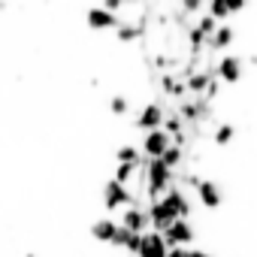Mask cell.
<instances>
[{
    "mask_svg": "<svg viewBox=\"0 0 257 257\" xmlns=\"http://www.w3.org/2000/svg\"><path fill=\"white\" fill-rule=\"evenodd\" d=\"M115 37H118V43H137V40L143 37V25L118 22V28H115Z\"/></svg>",
    "mask_w": 257,
    "mask_h": 257,
    "instance_id": "16",
    "label": "cell"
},
{
    "mask_svg": "<svg viewBox=\"0 0 257 257\" xmlns=\"http://www.w3.org/2000/svg\"><path fill=\"white\" fill-rule=\"evenodd\" d=\"M109 112L118 115V118L127 115V112H131V103H127V97H112V100H109Z\"/></svg>",
    "mask_w": 257,
    "mask_h": 257,
    "instance_id": "21",
    "label": "cell"
},
{
    "mask_svg": "<svg viewBox=\"0 0 257 257\" xmlns=\"http://www.w3.org/2000/svg\"><path fill=\"white\" fill-rule=\"evenodd\" d=\"M118 13H109V10H103V7H94V10H88L85 13V25L91 28V31H112V28H118Z\"/></svg>",
    "mask_w": 257,
    "mask_h": 257,
    "instance_id": "6",
    "label": "cell"
},
{
    "mask_svg": "<svg viewBox=\"0 0 257 257\" xmlns=\"http://www.w3.org/2000/svg\"><path fill=\"white\" fill-rule=\"evenodd\" d=\"M161 91L167 94V97H173V100H182L188 91H185V82L179 79V76H170V73H164L161 76Z\"/></svg>",
    "mask_w": 257,
    "mask_h": 257,
    "instance_id": "14",
    "label": "cell"
},
{
    "mask_svg": "<svg viewBox=\"0 0 257 257\" xmlns=\"http://www.w3.org/2000/svg\"><path fill=\"white\" fill-rule=\"evenodd\" d=\"M170 146H173L170 134L158 127V131H149V134L143 137V149H140V152H143V158H161Z\"/></svg>",
    "mask_w": 257,
    "mask_h": 257,
    "instance_id": "3",
    "label": "cell"
},
{
    "mask_svg": "<svg viewBox=\"0 0 257 257\" xmlns=\"http://www.w3.org/2000/svg\"><path fill=\"white\" fill-rule=\"evenodd\" d=\"M215 79L218 82H224V85H233V82H239L242 79V73H245V67H242V58H221L218 64H215Z\"/></svg>",
    "mask_w": 257,
    "mask_h": 257,
    "instance_id": "5",
    "label": "cell"
},
{
    "mask_svg": "<svg viewBox=\"0 0 257 257\" xmlns=\"http://www.w3.org/2000/svg\"><path fill=\"white\" fill-rule=\"evenodd\" d=\"M115 158H118V164H134V167H143V161H146L137 146H121L115 152Z\"/></svg>",
    "mask_w": 257,
    "mask_h": 257,
    "instance_id": "17",
    "label": "cell"
},
{
    "mask_svg": "<svg viewBox=\"0 0 257 257\" xmlns=\"http://www.w3.org/2000/svg\"><path fill=\"white\" fill-rule=\"evenodd\" d=\"M209 16H212L215 22H224V19L230 16V10H227L224 0H209Z\"/></svg>",
    "mask_w": 257,
    "mask_h": 257,
    "instance_id": "20",
    "label": "cell"
},
{
    "mask_svg": "<svg viewBox=\"0 0 257 257\" xmlns=\"http://www.w3.org/2000/svg\"><path fill=\"white\" fill-rule=\"evenodd\" d=\"M124 4H127V0H103V10H109V13H118Z\"/></svg>",
    "mask_w": 257,
    "mask_h": 257,
    "instance_id": "26",
    "label": "cell"
},
{
    "mask_svg": "<svg viewBox=\"0 0 257 257\" xmlns=\"http://www.w3.org/2000/svg\"><path fill=\"white\" fill-rule=\"evenodd\" d=\"M158 200H164V206L173 209L176 218H188V215H191V203H188V197H185L179 188H170V191H167L164 197H158Z\"/></svg>",
    "mask_w": 257,
    "mask_h": 257,
    "instance_id": "10",
    "label": "cell"
},
{
    "mask_svg": "<svg viewBox=\"0 0 257 257\" xmlns=\"http://www.w3.org/2000/svg\"><path fill=\"white\" fill-rule=\"evenodd\" d=\"M137 173H140V167H134V164H118V167H115V182L127 185V182H131Z\"/></svg>",
    "mask_w": 257,
    "mask_h": 257,
    "instance_id": "19",
    "label": "cell"
},
{
    "mask_svg": "<svg viewBox=\"0 0 257 257\" xmlns=\"http://www.w3.org/2000/svg\"><path fill=\"white\" fill-rule=\"evenodd\" d=\"M182 158H185V152H182L179 146H170V149L161 155V164H167L170 170H176V167H182Z\"/></svg>",
    "mask_w": 257,
    "mask_h": 257,
    "instance_id": "18",
    "label": "cell"
},
{
    "mask_svg": "<svg viewBox=\"0 0 257 257\" xmlns=\"http://www.w3.org/2000/svg\"><path fill=\"white\" fill-rule=\"evenodd\" d=\"M224 4H227V10H230V13H239V10H245L248 0H224Z\"/></svg>",
    "mask_w": 257,
    "mask_h": 257,
    "instance_id": "27",
    "label": "cell"
},
{
    "mask_svg": "<svg viewBox=\"0 0 257 257\" xmlns=\"http://www.w3.org/2000/svg\"><path fill=\"white\" fill-rule=\"evenodd\" d=\"M167 248H170V245L164 242V236H161L158 230H146L137 257H167Z\"/></svg>",
    "mask_w": 257,
    "mask_h": 257,
    "instance_id": "7",
    "label": "cell"
},
{
    "mask_svg": "<svg viewBox=\"0 0 257 257\" xmlns=\"http://www.w3.org/2000/svg\"><path fill=\"white\" fill-rule=\"evenodd\" d=\"M161 236H164V242L167 245H191L194 242V227H191V221L188 218H176L173 224H167L164 230H161Z\"/></svg>",
    "mask_w": 257,
    "mask_h": 257,
    "instance_id": "2",
    "label": "cell"
},
{
    "mask_svg": "<svg viewBox=\"0 0 257 257\" xmlns=\"http://www.w3.org/2000/svg\"><path fill=\"white\" fill-rule=\"evenodd\" d=\"M164 106L161 103H149V106H143L140 109V115H137V127H140V131H158V127L164 124Z\"/></svg>",
    "mask_w": 257,
    "mask_h": 257,
    "instance_id": "8",
    "label": "cell"
},
{
    "mask_svg": "<svg viewBox=\"0 0 257 257\" xmlns=\"http://www.w3.org/2000/svg\"><path fill=\"white\" fill-rule=\"evenodd\" d=\"M188 257H212V254H206V251H200V248H188Z\"/></svg>",
    "mask_w": 257,
    "mask_h": 257,
    "instance_id": "28",
    "label": "cell"
},
{
    "mask_svg": "<svg viewBox=\"0 0 257 257\" xmlns=\"http://www.w3.org/2000/svg\"><path fill=\"white\" fill-rule=\"evenodd\" d=\"M197 197H200V203L206 206V209H218L221 206V188L215 185V182H209V179H203L200 185H197Z\"/></svg>",
    "mask_w": 257,
    "mask_h": 257,
    "instance_id": "12",
    "label": "cell"
},
{
    "mask_svg": "<svg viewBox=\"0 0 257 257\" xmlns=\"http://www.w3.org/2000/svg\"><path fill=\"white\" fill-rule=\"evenodd\" d=\"M203 4H206V0H182V13L185 16H197L203 10Z\"/></svg>",
    "mask_w": 257,
    "mask_h": 257,
    "instance_id": "24",
    "label": "cell"
},
{
    "mask_svg": "<svg viewBox=\"0 0 257 257\" xmlns=\"http://www.w3.org/2000/svg\"><path fill=\"white\" fill-rule=\"evenodd\" d=\"M115 230H118V224L112 221V218H100V221H94V227H91V236L97 239V242H112V236H115Z\"/></svg>",
    "mask_w": 257,
    "mask_h": 257,
    "instance_id": "15",
    "label": "cell"
},
{
    "mask_svg": "<svg viewBox=\"0 0 257 257\" xmlns=\"http://www.w3.org/2000/svg\"><path fill=\"white\" fill-rule=\"evenodd\" d=\"M134 203H137V194L127 191V185H121V182H115V179H109V182L103 185V206H106L109 212L124 209V206H134Z\"/></svg>",
    "mask_w": 257,
    "mask_h": 257,
    "instance_id": "1",
    "label": "cell"
},
{
    "mask_svg": "<svg viewBox=\"0 0 257 257\" xmlns=\"http://www.w3.org/2000/svg\"><path fill=\"white\" fill-rule=\"evenodd\" d=\"M194 28H197V31H203L206 37H212V34H215V28H218V22H215V19H212V16L206 13V16H203V19H200V22H197Z\"/></svg>",
    "mask_w": 257,
    "mask_h": 257,
    "instance_id": "23",
    "label": "cell"
},
{
    "mask_svg": "<svg viewBox=\"0 0 257 257\" xmlns=\"http://www.w3.org/2000/svg\"><path fill=\"white\" fill-rule=\"evenodd\" d=\"M206 115H209V100H203V97L182 100V106H179V118L182 121H200Z\"/></svg>",
    "mask_w": 257,
    "mask_h": 257,
    "instance_id": "9",
    "label": "cell"
},
{
    "mask_svg": "<svg viewBox=\"0 0 257 257\" xmlns=\"http://www.w3.org/2000/svg\"><path fill=\"white\" fill-rule=\"evenodd\" d=\"M167 257H188V248L185 245H170L167 248Z\"/></svg>",
    "mask_w": 257,
    "mask_h": 257,
    "instance_id": "25",
    "label": "cell"
},
{
    "mask_svg": "<svg viewBox=\"0 0 257 257\" xmlns=\"http://www.w3.org/2000/svg\"><path fill=\"white\" fill-rule=\"evenodd\" d=\"M230 43H233V28H227V25H218V28H215V34L206 40V46H209L212 52H224Z\"/></svg>",
    "mask_w": 257,
    "mask_h": 257,
    "instance_id": "13",
    "label": "cell"
},
{
    "mask_svg": "<svg viewBox=\"0 0 257 257\" xmlns=\"http://www.w3.org/2000/svg\"><path fill=\"white\" fill-rule=\"evenodd\" d=\"M209 79H212V70H191V73H188L182 82H185V91H188V94H194V97H203V91H206Z\"/></svg>",
    "mask_w": 257,
    "mask_h": 257,
    "instance_id": "11",
    "label": "cell"
},
{
    "mask_svg": "<svg viewBox=\"0 0 257 257\" xmlns=\"http://www.w3.org/2000/svg\"><path fill=\"white\" fill-rule=\"evenodd\" d=\"M218 146H227L230 140H233V127L230 124H221V127H215V137H212Z\"/></svg>",
    "mask_w": 257,
    "mask_h": 257,
    "instance_id": "22",
    "label": "cell"
},
{
    "mask_svg": "<svg viewBox=\"0 0 257 257\" xmlns=\"http://www.w3.org/2000/svg\"><path fill=\"white\" fill-rule=\"evenodd\" d=\"M121 227L124 230H134V233H146L149 230V212H146V206H124V212H121Z\"/></svg>",
    "mask_w": 257,
    "mask_h": 257,
    "instance_id": "4",
    "label": "cell"
}]
</instances>
